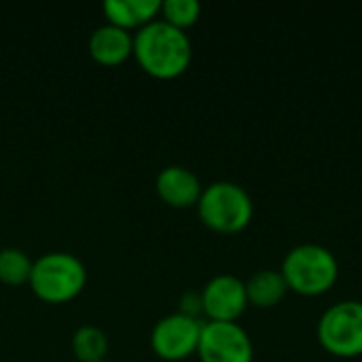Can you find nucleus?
Segmentation results:
<instances>
[{
  "label": "nucleus",
  "mask_w": 362,
  "mask_h": 362,
  "mask_svg": "<svg viewBox=\"0 0 362 362\" xmlns=\"http://www.w3.org/2000/svg\"><path fill=\"white\" fill-rule=\"evenodd\" d=\"M155 189L159 199L170 206V208H193L197 206L204 187L199 182V178L195 176V172H191L185 165H168L159 172L157 180H155Z\"/></svg>",
  "instance_id": "9"
},
{
  "label": "nucleus",
  "mask_w": 362,
  "mask_h": 362,
  "mask_svg": "<svg viewBox=\"0 0 362 362\" xmlns=\"http://www.w3.org/2000/svg\"><path fill=\"white\" fill-rule=\"evenodd\" d=\"M202 303L208 322H238L248 308L246 284L231 274L214 276L202 291Z\"/></svg>",
  "instance_id": "8"
},
{
  "label": "nucleus",
  "mask_w": 362,
  "mask_h": 362,
  "mask_svg": "<svg viewBox=\"0 0 362 362\" xmlns=\"http://www.w3.org/2000/svg\"><path fill=\"white\" fill-rule=\"evenodd\" d=\"M28 284L45 303H68L83 293L87 284V267L70 252H47L34 261Z\"/></svg>",
  "instance_id": "3"
},
{
  "label": "nucleus",
  "mask_w": 362,
  "mask_h": 362,
  "mask_svg": "<svg viewBox=\"0 0 362 362\" xmlns=\"http://www.w3.org/2000/svg\"><path fill=\"white\" fill-rule=\"evenodd\" d=\"M320 346L337 358L362 356V301H339L318 320Z\"/></svg>",
  "instance_id": "5"
},
{
  "label": "nucleus",
  "mask_w": 362,
  "mask_h": 362,
  "mask_svg": "<svg viewBox=\"0 0 362 362\" xmlns=\"http://www.w3.org/2000/svg\"><path fill=\"white\" fill-rule=\"evenodd\" d=\"M134 57L146 74L163 81L176 78L191 66V38L163 19H155L134 34Z\"/></svg>",
  "instance_id": "1"
},
{
  "label": "nucleus",
  "mask_w": 362,
  "mask_h": 362,
  "mask_svg": "<svg viewBox=\"0 0 362 362\" xmlns=\"http://www.w3.org/2000/svg\"><path fill=\"white\" fill-rule=\"evenodd\" d=\"M197 356L202 362H252L255 348L238 322H204Z\"/></svg>",
  "instance_id": "7"
},
{
  "label": "nucleus",
  "mask_w": 362,
  "mask_h": 362,
  "mask_svg": "<svg viewBox=\"0 0 362 362\" xmlns=\"http://www.w3.org/2000/svg\"><path fill=\"white\" fill-rule=\"evenodd\" d=\"M280 274L288 291L301 297H320L335 286L339 263L335 255L320 244H299L286 252Z\"/></svg>",
  "instance_id": "2"
},
{
  "label": "nucleus",
  "mask_w": 362,
  "mask_h": 362,
  "mask_svg": "<svg viewBox=\"0 0 362 362\" xmlns=\"http://www.w3.org/2000/svg\"><path fill=\"white\" fill-rule=\"evenodd\" d=\"M100 362H110V361H100Z\"/></svg>",
  "instance_id": "17"
},
{
  "label": "nucleus",
  "mask_w": 362,
  "mask_h": 362,
  "mask_svg": "<svg viewBox=\"0 0 362 362\" xmlns=\"http://www.w3.org/2000/svg\"><path fill=\"white\" fill-rule=\"evenodd\" d=\"M30 257L19 248H2L0 250V282L8 286H21L30 282L32 276Z\"/></svg>",
  "instance_id": "14"
},
{
  "label": "nucleus",
  "mask_w": 362,
  "mask_h": 362,
  "mask_svg": "<svg viewBox=\"0 0 362 362\" xmlns=\"http://www.w3.org/2000/svg\"><path fill=\"white\" fill-rule=\"evenodd\" d=\"M178 314H185L189 318L199 320L204 314V303H202V293H185L178 303Z\"/></svg>",
  "instance_id": "16"
},
{
  "label": "nucleus",
  "mask_w": 362,
  "mask_h": 362,
  "mask_svg": "<svg viewBox=\"0 0 362 362\" xmlns=\"http://www.w3.org/2000/svg\"><path fill=\"white\" fill-rule=\"evenodd\" d=\"M195 208L208 229L225 235L244 231L255 216V204L248 191L229 180H218L204 187Z\"/></svg>",
  "instance_id": "4"
},
{
  "label": "nucleus",
  "mask_w": 362,
  "mask_h": 362,
  "mask_svg": "<svg viewBox=\"0 0 362 362\" xmlns=\"http://www.w3.org/2000/svg\"><path fill=\"white\" fill-rule=\"evenodd\" d=\"M159 19L165 23L187 32V28L195 25L202 15V4L197 0H163Z\"/></svg>",
  "instance_id": "15"
},
{
  "label": "nucleus",
  "mask_w": 362,
  "mask_h": 362,
  "mask_svg": "<svg viewBox=\"0 0 362 362\" xmlns=\"http://www.w3.org/2000/svg\"><path fill=\"white\" fill-rule=\"evenodd\" d=\"M89 53L102 66H119L134 55V34L112 23H104L91 32Z\"/></svg>",
  "instance_id": "10"
},
{
  "label": "nucleus",
  "mask_w": 362,
  "mask_h": 362,
  "mask_svg": "<svg viewBox=\"0 0 362 362\" xmlns=\"http://www.w3.org/2000/svg\"><path fill=\"white\" fill-rule=\"evenodd\" d=\"M244 284H246L248 305H255L261 310L276 308L288 293V286L278 269H261L252 274Z\"/></svg>",
  "instance_id": "12"
},
{
  "label": "nucleus",
  "mask_w": 362,
  "mask_h": 362,
  "mask_svg": "<svg viewBox=\"0 0 362 362\" xmlns=\"http://www.w3.org/2000/svg\"><path fill=\"white\" fill-rule=\"evenodd\" d=\"M72 352L78 362H100L106 361L108 354V339L102 329L85 325L78 327L72 337Z\"/></svg>",
  "instance_id": "13"
},
{
  "label": "nucleus",
  "mask_w": 362,
  "mask_h": 362,
  "mask_svg": "<svg viewBox=\"0 0 362 362\" xmlns=\"http://www.w3.org/2000/svg\"><path fill=\"white\" fill-rule=\"evenodd\" d=\"M108 23L123 28L127 32L140 30L146 23L159 19L161 2L159 0H108L102 6Z\"/></svg>",
  "instance_id": "11"
},
{
  "label": "nucleus",
  "mask_w": 362,
  "mask_h": 362,
  "mask_svg": "<svg viewBox=\"0 0 362 362\" xmlns=\"http://www.w3.org/2000/svg\"><path fill=\"white\" fill-rule=\"evenodd\" d=\"M202 327H204L202 320L189 318L178 312L170 314L153 327L151 348L161 361H187L189 356L197 354Z\"/></svg>",
  "instance_id": "6"
}]
</instances>
